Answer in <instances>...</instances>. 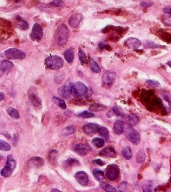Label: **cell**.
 <instances>
[{
    "label": "cell",
    "mask_w": 171,
    "mask_h": 192,
    "mask_svg": "<svg viewBox=\"0 0 171 192\" xmlns=\"http://www.w3.org/2000/svg\"><path fill=\"white\" fill-rule=\"evenodd\" d=\"M69 29L66 25L60 24L56 30L55 40L57 45L62 47L64 46L68 41L69 37Z\"/></svg>",
    "instance_id": "6da1fadb"
},
{
    "label": "cell",
    "mask_w": 171,
    "mask_h": 192,
    "mask_svg": "<svg viewBox=\"0 0 171 192\" xmlns=\"http://www.w3.org/2000/svg\"><path fill=\"white\" fill-rule=\"evenodd\" d=\"M45 64L48 68L51 70H59L64 65L62 59L56 55H50L45 59Z\"/></svg>",
    "instance_id": "7a4b0ae2"
},
{
    "label": "cell",
    "mask_w": 171,
    "mask_h": 192,
    "mask_svg": "<svg viewBox=\"0 0 171 192\" xmlns=\"http://www.w3.org/2000/svg\"><path fill=\"white\" fill-rule=\"evenodd\" d=\"M89 89L82 82H77L73 85L72 87V95L75 98H81L88 95Z\"/></svg>",
    "instance_id": "3957f363"
},
{
    "label": "cell",
    "mask_w": 171,
    "mask_h": 192,
    "mask_svg": "<svg viewBox=\"0 0 171 192\" xmlns=\"http://www.w3.org/2000/svg\"><path fill=\"white\" fill-rule=\"evenodd\" d=\"M16 164L17 163H16L12 155H8V158H7L6 166L1 171V175L4 177L10 176L13 173L14 168L16 167Z\"/></svg>",
    "instance_id": "277c9868"
},
{
    "label": "cell",
    "mask_w": 171,
    "mask_h": 192,
    "mask_svg": "<svg viewBox=\"0 0 171 192\" xmlns=\"http://www.w3.org/2000/svg\"><path fill=\"white\" fill-rule=\"evenodd\" d=\"M5 56L10 59H23L26 58V53L17 48H10L5 51Z\"/></svg>",
    "instance_id": "5b68a950"
},
{
    "label": "cell",
    "mask_w": 171,
    "mask_h": 192,
    "mask_svg": "<svg viewBox=\"0 0 171 192\" xmlns=\"http://www.w3.org/2000/svg\"><path fill=\"white\" fill-rule=\"evenodd\" d=\"M106 177L110 181H115L119 176V168L116 164H110L105 169Z\"/></svg>",
    "instance_id": "8992f818"
},
{
    "label": "cell",
    "mask_w": 171,
    "mask_h": 192,
    "mask_svg": "<svg viewBox=\"0 0 171 192\" xmlns=\"http://www.w3.org/2000/svg\"><path fill=\"white\" fill-rule=\"evenodd\" d=\"M125 135L126 138H128L129 141H131L134 145H138L141 142V136L140 134L137 132V130L133 129L132 127H129L125 131Z\"/></svg>",
    "instance_id": "52a82bcc"
},
{
    "label": "cell",
    "mask_w": 171,
    "mask_h": 192,
    "mask_svg": "<svg viewBox=\"0 0 171 192\" xmlns=\"http://www.w3.org/2000/svg\"><path fill=\"white\" fill-rule=\"evenodd\" d=\"M116 74L114 71H107L104 73L102 76V83L107 87H110L115 82Z\"/></svg>",
    "instance_id": "ba28073f"
},
{
    "label": "cell",
    "mask_w": 171,
    "mask_h": 192,
    "mask_svg": "<svg viewBox=\"0 0 171 192\" xmlns=\"http://www.w3.org/2000/svg\"><path fill=\"white\" fill-rule=\"evenodd\" d=\"M43 33V29L42 27H41V26L39 25V23H35V24L33 26V27H32V30L30 34V37L33 41H39L42 38Z\"/></svg>",
    "instance_id": "9c48e42d"
},
{
    "label": "cell",
    "mask_w": 171,
    "mask_h": 192,
    "mask_svg": "<svg viewBox=\"0 0 171 192\" xmlns=\"http://www.w3.org/2000/svg\"><path fill=\"white\" fill-rule=\"evenodd\" d=\"M72 87L73 85L71 83H67L62 86L58 89L59 96L62 97L65 99H68L72 94Z\"/></svg>",
    "instance_id": "30bf717a"
},
{
    "label": "cell",
    "mask_w": 171,
    "mask_h": 192,
    "mask_svg": "<svg viewBox=\"0 0 171 192\" xmlns=\"http://www.w3.org/2000/svg\"><path fill=\"white\" fill-rule=\"evenodd\" d=\"M100 126L95 123H88L83 126V131L85 134L91 135L99 133Z\"/></svg>",
    "instance_id": "8fae6325"
},
{
    "label": "cell",
    "mask_w": 171,
    "mask_h": 192,
    "mask_svg": "<svg viewBox=\"0 0 171 192\" xmlns=\"http://www.w3.org/2000/svg\"><path fill=\"white\" fill-rule=\"evenodd\" d=\"M32 89H31L29 91V98H30L31 103L32 104V105H33L34 107H41V98L38 96L35 89H34V90H32Z\"/></svg>",
    "instance_id": "7c38bea8"
},
{
    "label": "cell",
    "mask_w": 171,
    "mask_h": 192,
    "mask_svg": "<svg viewBox=\"0 0 171 192\" xmlns=\"http://www.w3.org/2000/svg\"><path fill=\"white\" fill-rule=\"evenodd\" d=\"M91 149H92L88 143H79L74 146V151L81 155H86Z\"/></svg>",
    "instance_id": "4fadbf2b"
},
{
    "label": "cell",
    "mask_w": 171,
    "mask_h": 192,
    "mask_svg": "<svg viewBox=\"0 0 171 192\" xmlns=\"http://www.w3.org/2000/svg\"><path fill=\"white\" fill-rule=\"evenodd\" d=\"M82 20H83V15L80 13H77L71 16L68 20V23L73 28H76L81 23Z\"/></svg>",
    "instance_id": "5bb4252c"
},
{
    "label": "cell",
    "mask_w": 171,
    "mask_h": 192,
    "mask_svg": "<svg viewBox=\"0 0 171 192\" xmlns=\"http://www.w3.org/2000/svg\"><path fill=\"white\" fill-rule=\"evenodd\" d=\"M76 180L82 185H87L89 183V177L86 173L84 171H79L76 173L75 176Z\"/></svg>",
    "instance_id": "9a60e30c"
},
{
    "label": "cell",
    "mask_w": 171,
    "mask_h": 192,
    "mask_svg": "<svg viewBox=\"0 0 171 192\" xmlns=\"http://www.w3.org/2000/svg\"><path fill=\"white\" fill-rule=\"evenodd\" d=\"M125 46L128 48L136 49L141 46V42L140 40L135 38H128L126 41H125Z\"/></svg>",
    "instance_id": "2e32d148"
},
{
    "label": "cell",
    "mask_w": 171,
    "mask_h": 192,
    "mask_svg": "<svg viewBox=\"0 0 171 192\" xmlns=\"http://www.w3.org/2000/svg\"><path fill=\"white\" fill-rule=\"evenodd\" d=\"M99 155L100 156L105 157V158H115L116 156V152L113 148L109 146V147L104 148L103 150L100 152Z\"/></svg>",
    "instance_id": "e0dca14e"
},
{
    "label": "cell",
    "mask_w": 171,
    "mask_h": 192,
    "mask_svg": "<svg viewBox=\"0 0 171 192\" xmlns=\"http://www.w3.org/2000/svg\"><path fill=\"white\" fill-rule=\"evenodd\" d=\"M15 21H16V26L19 29L21 30H27L29 29V24L26 21L21 18L19 16H17L15 17Z\"/></svg>",
    "instance_id": "ac0fdd59"
},
{
    "label": "cell",
    "mask_w": 171,
    "mask_h": 192,
    "mask_svg": "<svg viewBox=\"0 0 171 192\" xmlns=\"http://www.w3.org/2000/svg\"><path fill=\"white\" fill-rule=\"evenodd\" d=\"M124 122H123L122 120H117L116 121L115 123H114L113 125V131L116 134H122L124 131Z\"/></svg>",
    "instance_id": "d6986e66"
},
{
    "label": "cell",
    "mask_w": 171,
    "mask_h": 192,
    "mask_svg": "<svg viewBox=\"0 0 171 192\" xmlns=\"http://www.w3.org/2000/svg\"><path fill=\"white\" fill-rule=\"evenodd\" d=\"M14 68V64L8 60H3L1 63V71L2 72H6L10 71Z\"/></svg>",
    "instance_id": "ffe728a7"
},
{
    "label": "cell",
    "mask_w": 171,
    "mask_h": 192,
    "mask_svg": "<svg viewBox=\"0 0 171 192\" xmlns=\"http://www.w3.org/2000/svg\"><path fill=\"white\" fill-rule=\"evenodd\" d=\"M64 56L65 60L67 61L68 63H72L74 61V50L72 48H69L68 50H66L64 52Z\"/></svg>",
    "instance_id": "44dd1931"
},
{
    "label": "cell",
    "mask_w": 171,
    "mask_h": 192,
    "mask_svg": "<svg viewBox=\"0 0 171 192\" xmlns=\"http://www.w3.org/2000/svg\"><path fill=\"white\" fill-rule=\"evenodd\" d=\"M30 164L31 165H32L33 167H39L44 164V161L41 158L39 157H35V158H31L30 160Z\"/></svg>",
    "instance_id": "7402d4cb"
},
{
    "label": "cell",
    "mask_w": 171,
    "mask_h": 192,
    "mask_svg": "<svg viewBox=\"0 0 171 192\" xmlns=\"http://www.w3.org/2000/svg\"><path fill=\"white\" fill-rule=\"evenodd\" d=\"M90 69L95 73H100L101 72V68L99 67V64L96 63L93 59H90Z\"/></svg>",
    "instance_id": "603a6c76"
},
{
    "label": "cell",
    "mask_w": 171,
    "mask_h": 192,
    "mask_svg": "<svg viewBox=\"0 0 171 192\" xmlns=\"http://www.w3.org/2000/svg\"><path fill=\"white\" fill-rule=\"evenodd\" d=\"M99 134L104 138V141H108L109 138H110V134H109V131L106 128L101 126L99 131Z\"/></svg>",
    "instance_id": "cb8c5ba5"
},
{
    "label": "cell",
    "mask_w": 171,
    "mask_h": 192,
    "mask_svg": "<svg viewBox=\"0 0 171 192\" xmlns=\"http://www.w3.org/2000/svg\"><path fill=\"white\" fill-rule=\"evenodd\" d=\"M6 111L9 116H10L11 117H12V118L16 119H18L20 118L19 112H18L16 109L13 108V107H7Z\"/></svg>",
    "instance_id": "d4e9b609"
},
{
    "label": "cell",
    "mask_w": 171,
    "mask_h": 192,
    "mask_svg": "<svg viewBox=\"0 0 171 192\" xmlns=\"http://www.w3.org/2000/svg\"><path fill=\"white\" fill-rule=\"evenodd\" d=\"M128 119L129 125H131V127L136 125L140 121L138 116H136L135 114H133V113H132V114H129V116L128 117Z\"/></svg>",
    "instance_id": "484cf974"
},
{
    "label": "cell",
    "mask_w": 171,
    "mask_h": 192,
    "mask_svg": "<svg viewBox=\"0 0 171 192\" xmlns=\"http://www.w3.org/2000/svg\"><path fill=\"white\" fill-rule=\"evenodd\" d=\"M53 102L56 105L59 106L60 108L63 110H65L67 108L66 104H65L64 100L61 99V98H57V97H53Z\"/></svg>",
    "instance_id": "4316f807"
},
{
    "label": "cell",
    "mask_w": 171,
    "mask_h": 192,
    "mask_svg": "<svg viewBox=\"0 0 171 192\" xmlns=\"http://www.w3.org/2000/svg\"><path fill=\"white\" fill-rule=\"evenodd\" d=\"M122 156L124 157L125 159H127V160H129V159L132 158V152L131 148L129 147V146L125 147L124 149H122Z\"/></svg>",
    "instance_id": "83f0119b"
},
{
    "label": "cell",
    "mask_w": 171,
    "mask_h": 192,
    "mask_svg": "<svg viewBox=\"0 0 171 192\" xmlns=\"http://www.w3.org/2000/svg\"><path fill=\"white\" fill-rule=\"evenodd\" d=\"M146 158V153L144 152V151L140 150L137 152V156H136V160H137V163L142 164L145 162Z\"/></svg>",
    "instance_id": "f1b7e54d"
},
{
    "label": "cell",
    "mask_w": 171,
    "mask_h": 192,
    "mask_svg": "<svg viewBox=\"0 0 171 192\" xmlns=\"http://www.w3.org/2000/svg\"><path fill=\"white\" fill-rule=\"evenodd\" d=\"M77 164H79V162L74 158H69L63 162V166H64L65 167H72L73 165H77Z\"/></svg>",
    "instance_id": "f546056e"
},
{
    "label": "cell",
    "mask_w": 171,
    "mask_h": 192,
    "mask_svg": "<svg viewBox=\"0 0 171 192\" xmlns=\"http://www.w3.org/2000/svg\"><path fill=\"white\" fill-rule=\"evenodd\" d=\"M93 175L95 177L96 180L99 181H102L104 179V173L100 170L95 169L93 171Z\"/></svg>",
    "instance_id": "4dcf8cb0"
},
{
    "label": "cell",
    "mask_w": 171,
    "mask_h": 192,
    "mask_svg": "<svg viewBox=\"0 0 171 192\" xmlns=\"http://www.w3.org/2000/svg\"><path fill=\"white\" fill-rule=\"evenodd\" d=\"M104 140L102 138H95L92 140V143L94 144V146H95L97 148H101L103 147L104 145Z\"/></svg>",
    "instance_id": "1f68e13d"
},
{
    "label": "cell",
    "mask_w": 171,
    "mask_h": 192,
    "mask_svg": "<svg viewBox=\"0 0 171 192\" xmlns=\"http://www.w3.org/2000/svg\"><path fill=\"white\" fill-rule=\"evenodd\" d=\"M78 56H79V59L81 61V63L82 65H85L87 63V59L86 56L84 51H83L82 49H79V52H78Z\"/></svg>",
    "instance_id": "d6a6232c"
},
{
    "label": "cell",
    "mask_w": 171,
    "mask_h": 192,
    "mask_svg": "<svg viewBox=\"0 0 171 192\" xmlns=\"http://www.w3.org/2000/svg\"><path fill=\"white\" fill-rule=\"evenodd\" d=\"M101 187L104 189V191H106L107 192H116V188L114 187H113L112 185H110V184L106 183V182H102L101 183Z\"/></svg>",
    "instance_id": "836d02e7"
},
{
    "label": "cell",
    "mask_w": 171,
    "mask_h": 192,
    "mask_svg": "<svg viewBox=\"0 0 171 192\" xmlns=\"http://www.w3.org/2000/svg\"><path fill=\"white\" fill-rule=\"evenodd\" d=\"M106 109V107L104 106L99 105V104H93L90 106V110L91 111H97V112H99V111H104V110Z\"/></svg>",
    "instance_id": "e575fe53"
},
{
    "label": "cell",
    "mask_w": 171,
    "mask_h": 192,
    "mask_svg": "<svg viewBox=\"0 0 171 192\" xmlns=\"http://www.w3.org/2000/svg\"><path fill=\"white\" fill-rule=\"evenodd\" d=\"M0 149L2 151H9L11 149V146L8 143L1 140H0Z\"/></svg>",
    "instance_id": "d590c367"
},
{
    "label": "cell",
    "mask_w": 171,
    "mask_h": 192,
    "mask_svg": "<svg viewBox=\"0 0 171 192\" xmlns=\"http://www.w3.org/2000/svg\"><path fill=\"white\" fill-rule=\"evenodd\" d=\"M78 116L81 117V118L89 119V118H92V117H94L95 114L93 113L89 112V111H83V112L79 113V114H78Z\"/></svg>",
    "instance_id": "8d00e7d4"
},
{
    "label": "cell",
    "mask_w": 171,
    "mask_h": 192,
    "mask_svg": "<svg viewBox=\"0 0 171 192\" xmlns=\"http://www.w3.org/2000/svg\"><path fill=\"white\" fill-rule=\"evenodd\" d=\"M142 188H143V192H154L153 188H152V185H151L150 184L145 183L144 185H143Z\"/></svg>",
    "instance_id": "74e56055"
},
{
    "label": "cell",
    "mask_w": 171,
    "mask_h": 192,
    "mask_svg": "<svg viewBox=\"0 0 171 192\" xmlns=\"http://www.w3.org/2000/svg\"><path fill=\"white\" fill-rule=\"evenodd\" d=\"M163 22L165 25L171 26V15H165L163 17Z\"/></svg>",
    "instance_id": "f35d334b"
},
{
    "label": "cell",
    "mask_w": 171,
    "mask_h": 192,
    "mask_svg": "<svg viewBox=\"0 0 171 192\" xmlns=\"http://www.w3.org/2000/svg\"><path fill=\"white\" fill-rule=\"evenodd\" d=\"M58 152L56 150H52L50 152V154H49V159H50V161H51V162H54V161L56 160V157H57Z\"/></svg>",
    "instance_id": "ab89813d"
},
{
    "label": "cell",
    "mask_w": 171,
    "mask_h": 192,
    "mask_svg": "<svg viewBox=\"0 0 171 192\" xmlns=\"http://www.w3.org/2000/svg\"><path fill=\"white\" fill-rule=\"evenodd\" d=\"M64 5L62 1H60V0H56V1L52 2L50 3V5L53 7H57V6H62Z\"/></svg>",
    "instance_id": "60d3db41"
},
{
    "label": "cell",
    "mask_w": 171,
    "mask_h": 192,
    "mask_svg": "<svg viewBox=\"0 0 171 192\" xmlns=\"http://www.w3.org/2000/svg\"><path fill=\"white\" fill-rule=\"evenodd\" d=\"M147 83L150 84V85H152V86H154V87H159L160 86V83H158V81H155V80H147L146 81Z\"/></svg>",
    "instance_id": "b9f144b4"
},
{
    "label": "cell",
    "mask_w": 171,
    "mask_h": 192,
    "mask_svg": "<svg viewBox=\"0 0 171 192\" xmlns=\"http://www.w3.org/2000/svg\"><path fill=\"white\" fill-rule=\"evenodd\" d=\"M113 110L114 113H115L116 116H124V113L122 112V111L120 110V109L118 108V107H114Z\"/></svg>",
    "instance_id": "7bdbcfd3"
},
{
    "label": "cell",
    "mask_w": 171,
    "mask_h": 192,
    "mask_svg": "<svg viewBox=\"0 0 171 192\" xmlns=\"http://www.w3.org/2000/svg\"><path fill=\"white\" fill-rule=\"evenodd\" d=\"M65 131H68V132H67L68 133V134H72L75 131V129H74L73 126H68V127H67L66 129H65Z\"/></svg>",
    "instance_id": "ee69618b"
},
{
    "label": "cell",
    "mask_w": 171,
    "mask_h": 192,
    "mask_svg": "<svg viewBox=\"0 0 171 192\" xmlns=\"http://www.w3.org/2000/svg\"><path fill=\"white\" fill-rule=\"evenodd\" d=\"M152 2H149V1H144L141 2V5H142L143 7H145V8H148V7L152 6Z\"/></svg>",
    "instance_id": "f6af8a7d"
},
{
    "label": "cell",
    "mask_w": 171,
    "mask_h": 192,
    "mask_svg": "<svg viewBox=\"0 0 171 192\" xmlns=\"http://www.w3.org/2000/svg\"><path fill=\"white\" fill-rule=\"evenodd\" d=\"M93 162H94V163L99 164V165H100V166L104 165V164H105L104 162H103V161L101 160V159H95V160L93 161Z\"/></svg>",
    "instance_id": "bcb514c9"
},
{
    "label": "cell",
    "mask_w": 171,
    "mask_h": 192,
    "mask_svg": "<svg viewBox=\"0 0 171 192\" xmlns=\"http://www.w3.org/2000/svg\"><path fill=\"white\" fill-rule=\"evenodd\" d=\"M126 186H127V182H122V184L120 185L119 188H120V189L122 190V191H124L125 188H126Z\"/></svg>",
    "instance_id": "7dc6e473"
},
{
    "label": "cell",
    "mask_w": 171,
    "mask_h": 192,
    "mask_svg": "<svg viewBox=\"0 0 171 192\" xmlns=\"http://www.w3.org/2000/svg\"><path fill=\"white\" fill-rule=\"evenodd\" d=\"M163 12L166 14H169V15H171V8H165L163 9Z\"/></svg>",
    "instance_id": "c3c4849f"
},
{
    "label": "cell",
    "mask_w": 171,
    "mask_h": 192,
    "mask_svg": "<svg viewBox=\"0 0 171 192\" xmlns=\"http://www.w3.org/2000/svg\"><path fill=\"white\" fill-rule=\"evenodd\" d=\"M0 96H1V98H0V100L2 101L3 99H4V97H5V95L3 92H1L0 93Z\"/></svg>",
    "instance_id": "681fc988"
},
{
    "label": "cell",
    "mask_w": 171,
    "mask_h": 192,
    "mask_svg": "<svg viewBox=\"0 0 171 192\" xmlns=\"http://www.w3.org/2000/svg\"><path fill=\"white\" fill-rule=\"evenodd\" d=\"M51 192H61L59 191V190H58V189H56V188H54V189H53L52 190V191Z\"/></svg>",
    "instance_id": "f907efd6"
},
{
    "label": "cell",
    "mask_w": 171,
    "mask_h": 192,
    "mask_svg": "<svg viewBox=\"0 0 171 192\" xmlns=\"http://www.w3.org/2000/svg\"><path fill=\"white\" fill-rule=\"evenodd\" d=\"M167 65H168V66H170V67L171 68V61H169V62H167Z\"/></svg>",
    "instance_id": "816d5d0a"
},
{
    "label": "cell",
    "mask_w": 171,
    "mask_h": 192,
    "mask_svg": "<svg viewBox=\"0 0 171 192\" xmlns=\"http://www.w3.org/2000/svg\"><path fill=\"white\" fill-rule=\"evenodd\" d=\"M170 181H171V179H170Z\"/></svg>",
    "instance_id": "f5cc1de1"
},
{
    "label": "cell",
    "mask_w": 171,
    "mask_h": 192,
    "mask_svg": "<svg viewBox=\"0 0 171 192\" xmlns=\"http://www.w3.org/2000/svg\"><path fill=\"white\" fill-rule=\"evenodd\" d=\"M170 192H171V191H170Z\"/></svg>",
    "instance_id": "db71d44e"
}]
</instances>
